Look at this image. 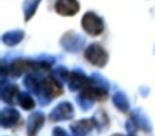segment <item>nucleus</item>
I'll list each match as a JSON object with an SVG mask.
<instances>
[{"instance_id":"20e7f679","label":"nucleus","mask_w":155,"mask_h":136,"mask_svg":"<svg viewBox=\"0 0 155 136\" xmlns=\"http://www.w3.org/2000/svg\"><path fill=\"white\" fill-rule=\"evenodd\" d=\"M73 117H74V108L70 102L67 101H63L58 103L49 114L50 120L53 122L70 120Z\"/></svg>"},{"instance_id":"f257e3e1","label":"nucleus","mask_w":155,"mask_h":136,"mask_svg":"<svg viewBox=\"0 0 155 136\" xmlns=\"http://www.w3.org/2000/svg\"><path fill=\"white\" fill-rule=\"evenodd\" d=\"M63 94V86L58 80L53 78L52 76L45 77L41 81V89H39L38 95L36 96L38 98V101L41 105H48L53 98H56Z\"/></svg>"},{"instance_id":"423d86ee","label":"nucleus","mask_w":155,"mask_h":136,"mask_svg":"<svg viewBox=\"0 0 155 136\" xmlns=\"http://www.w3.org/2000/svg\"><path fill=\"white\" fill-rule=\"evenodd\" d=\"M83 98L91 101H103L106 100L108 97V89L104 88V87L100 86V85L94 84L91 83L89 85H87L85 88L82 89L80 94Z\"/></svg>"},{"instance_id":"dca6fc26","label":"nucleus","mask_w":155,"mask_h":136,"mask_svg":"<svg viewBox=\"0 0 155 136\" xmlns=\"http://www.w3.org/2000/svg\"><path fill=\"white\" fill-rule=\"evenodd\" d=\"M18 104L26 111H31L35 108V101L29 93H19Z\"/></svg>"},{"instance_id":"0eeeda50","label":"nucleus","mask_w":155,"mask_h":136,"mask_svg":"<svg viewBox=\"0 0 155 136\" xmlns=\"http://www.w3.org/2000/svg\"><path fill=\"white\" fill-rule=\"evenodd\" d=\"M85 39L80 34L73 32L66 33L61 39V45L69 52H79L83 48Z\"/></svg>"},{"instance_id":"2eb2a0df","label":"nucleus","mask_w":155,"mask_h":136,"mask_svg":"<svg viewBox=\"0 0 155 136\" xmlns=\"http://www.w3.org/2000/svg\"><path fill=\"white\" fill-rule=\"evenodd\" d=\"M25 36L24 31L21 30H13L7 32L2 36V41L8 46H15L22 41Z\"/></svg>"},{"instance_id":"6e6552de","label":"nucleus","mask_w":155,"mask_h":136,"mask_svg":"<svg viewBox=\"0 0 155 136\" xmlns=\"http://www.w3.org/2000/svg\"><path fill=\"white\" fill-rule=\"evenodd\" d=\"M69 128L73 136H87V134L91 130L97 128V124L93 117V118H83L73 121L70 123Z\"/></svg>"},{"instance_id":"4be33fe9","label":"nucleus","mask_w":155,"mask_h":136,"mask_svg":"<svg viewBox=\"0 0 155 136\" xmlns=\"http://www.w3.org/2000/svg\"><path fill=\"white\" fill-rule=\"evenodd\" d=\"M52 136H70V135L62 127H55L53 129V131H52Z\"/></svg>"},{"instance_id":"4468645a","label":"nucleus","mask_w":155,"mask_h":136,"mask_svg":"<svg viewBox=\"0 0 155 136\" xmlns=\"http://www.w3.org/2000/svg\"><path fill=\"white\" fill-rule=\"evenodd\" d=\"M113 103L116 106L117 110H119L122 113H127L130 111V102L127 95L122 91H117L112 98Z\"/></svg>"},{"instance_id":"9d476101","label":"nucleus","mask_w":155,"mask_h":136,"mask_svg":"<svg viewBox=\"0 0 155 136\" xmlns=\"http://www.w3.org/2000/svg\"><path fill=\"white\" fill-rule=\"evenodd\" d=\"M80 5L77 0H56L55 11L62 16H73L79 12Z\"/></svg>"},{"instance_id":"39448f33","label":"nucleus","mask_w":155,"mask_h":136,"mask_svg":"<svg viewBox=\"0 0 155 136\" xmlns=\"http://www.w3.org/2000/svg\"><path fill=\"white\" fill-rule=\"evenodd\" d=\"M91 83V78L84 75L80 70H73L70 71L68 75V79H67V84H68V88L71 91H77L83 89Z\"/></svg>"},{"instance_id":"ddd939ff","label":"nucleus","mask_w":155,"mask_h":136,"mask_svg":"<svg viewBox=\"0 0 155 136\" xmlns=\"http://www.w3.org/2000/svg\"><path fill=\"white\" fill-rule=\"evenodd\" d=\"M131 117L133 118V120L135 121L138 129H141L142 131H144L146 133L152 132V124H151L150 120H149L146 113L140 108H135V110L133 111V113H132Z\"/></svg>"},{"instance_id":"f3484780","label":"nucleus","mask_w":155,"mask_h":136,"mask_svg":"<svg viewBox=\"0 0 155 136\" xmlns=\"http://www.w3.org/2000/svg\"><path fill=\"white\" fill-rule=\"evenodd\" d=\"M93 117L96 121V124H97V129L99 130V131H101V130L104 129V128L106 129V127L110 124V120H108L107 115H106L104 112H102V111L97 112Z\"/></svg>"},{"instance_id":"f8f14e48","label":"nucleus","mask_w":155,"mask_h":136,"mask_svg":"<svg viewBox=\"0 0 155 136\" xmlns=\"http://www.w3.org/2000/svg\"><path fill=\"white\" fill-rule=\"evenodd\" d=\"M19 87L16 84L1 85V100L7 104L18 103V96H19Z\"/></svg>"},{"instance_id":"7ed1b4c3","label":"nucleus","mask_w":155,"mask_h":136,"mask_svg":"<svg viewBox=\"0 0 155 136\" xmlns=\"http://www.w3.org/2000/svg\"><path fill=\"white\" fill-rule=\"evenodd\" d=\"M81 25L83 30L91 36H98L104 30L103 19L94 12H87L84 14L81 20Z\"/></svg>"},{"instance_id":"9b49d317","label":"nucleus","mask_w":155,"mask_h":136,"mask_svg":"<svg viewBox=\"0 0 155 136\" xmlns=\"http://www.w3.org/2000/svg\"><path fill=\"white\" fill-rule=\"evenodd\" d=\"M20 119V114L14 108H5L1 111L0 123L3 129H10L15 127Z\"/></svg>"},{"instance_id":"f03ea898","label":"nucleus","mask_w":155,"mask_h":136,"mask_svg":"<svg viewBox=\"0 0 155 136\" xmlns=\"http://www.w3.org/2000/svg\"><path fill=\"white\" fill-rule=\"evenodd\" d=\"M84 58L91 65L97 67H104L108 62V53L98 43L91 44L84 51Z\"/></svg>"},{"instance_id":"1a4fd4ad","label":"nucleus","mask_w":155,"mask_h":136,"mask_svg":"<svg viewBox=\"0 0 155 136\" xmlns=\"http://www.w3.org/2000/svg\"><path fill=\"white\" fill-rule=\"evenodd\" d=\"M45 124V115L41 111L33 112L27 120V134L28 136H36Z\"/></svg>"},{"instance_id":"6ab92c4d","label":"nucleus","mask_w":155,"mask_h":136,"mask_svg":"<svg viewBox=\"0 0 155 136\" xmlns=\"http://www.w3.org/2000/svg\"><path fill=\"white\" fill-rule=\"evenodd\" d=\"M91 83H94V84L100 85V86L104 87V88H106V89L110 88V83L107 82V80L104 79L103 76L97 74V72H95V74L91 75Z\"/></svg>"},{"instance_id":"a211bd4d","label":"nucleus","mask_w":155,"mask_h":136,"mask_svg":"<svg viewBox=\"0 0 155 136\" xmlns=\"http://www.w3.org/2000/svg\"><path fill=\"white\" fill-rule=\"evenodd\" d=\"M69 72H70V71H68V70L66 69V67L60 66V67H58L56 69H54L53 71H52L51 76L53 77L55 80H58L61 84H63L64 82H67Z\"/></svg>"},{"instance_id":"aec40b11","label":"nucleus","mask_w":155,"mask_h":136,"mask_svg":"<svg viewBox=\"0 0 155 136\" xmlns=\"http://www.w3.org/2000/svg\"><path fill=\"white\" fill-rule=\"evenodd\" d=\"M77 102H78V104H79V106H80V108H82L83 111H85V112L89 111L91 108H93V105H94V102L93 101L85 99V98H83L81 95H79L77 97Z\"/></svg>"},{"instance_id":"b1692460","label":"nucleus","mask_w":155,"mask_h":136,"mask_svg":"<svg viewBox=\"0 0 155 136\" xmlns=\"http://www.w3.org/2000/svg\"><path fill=\"white\" fill-rule=\"evenodd\" d=\"M129 136H135V135H134V134H130Z\"/></svg>"},{"instance_id":"412c9836","label":"nucleus","mask_w":155,"mask_h":136,"mask_svg":"<svg viewBox=\"0 0 155 136\" xmlns=\"http://www.w3.org/2000/svg\"><path fill=\"white\" fill-rule=\"evenodd\" d=\"M125 128H127V131L129 132L130 134H134V133H136V132L138 131V127L136 125V123H135V121L133 120V118H130L129 120L125 122Z\"/></svg>"},{"instance_id":"5701e85b","label":"nucleus","mask_w":155,"mask_h":136,"mask_svg":"<svg viewBox=\"0 0 155 136\" xmlns=\"http://www.w3.org/2000/svg\"><path fill=\"white\" fill-rule=\"evenodd\" d=\"M110 136H124L123 134H119V133H116V134H113V135H110Z\"/></svg>"}]
</instances>
